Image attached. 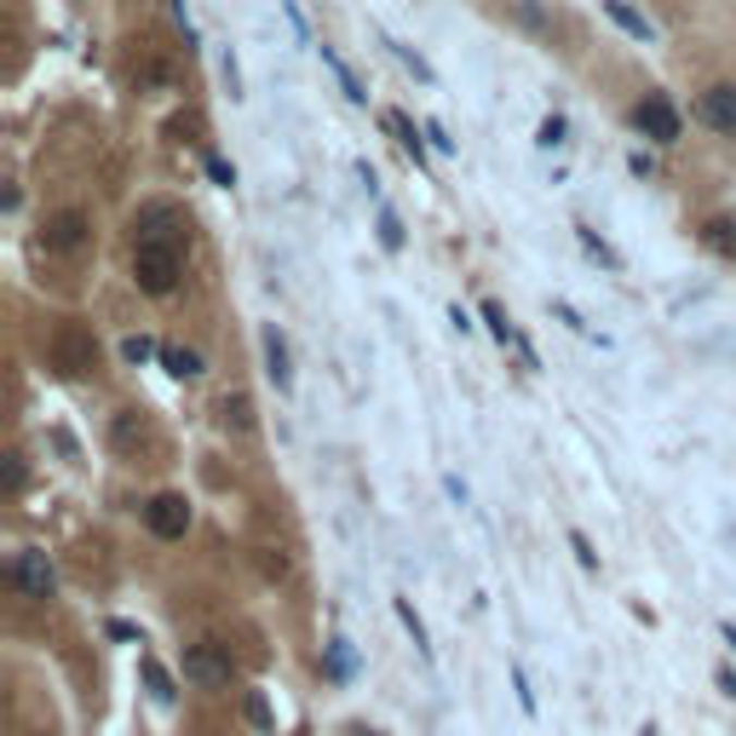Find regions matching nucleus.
Returning <instances> with one entry per match:
<instances>
[{"label":"nucleus","mask_w":736,"mask_h":736,"mask_svg":"<svg viewBox=\"0 0 736 736\" xmlns=\"http://www.w3.org/2000/svg\"><path fill=\"white\" fill-rule=\"evenodd\" d=\"M179 271H184L179 242H133V282H138V294L168 299L179 289Z\"/></svg>","instance_id":"1"},{"label":"nucleus","mask_w":736,"mask_h":736,"mask_svg":"<svg viewBox=\"0 0 736 736\" xmlns=\"http://www.w3.org/2000/svg\"><path fill=\"white\" fill-rule=\"evenodd\" d=\"M47 357H52V368H58V375L87 380L93 368H98V340H93V329H81V322L70 317V322H58V329H52V340H47Z\"/></svg>","instance_id":"2"},{"label":"nucleus","mask_w":736,"mask_h":736,"mask_svg":"<svg viewBox=\"0 0 736 736\" xmlns=\"http://www.w3.org/2000/svg\"><path fill=\"white\" fill-rule=\"evenodd\" d=\"M236 679V657H231V645H219V639H201L184 650V685H196V690H224Z\"/></svg>","instance_id":"3"},{"label":"nucleus","mask_w":736,"mask_h":736,"mask_svg":"<svg viewBox=\"0 0 736 736\" xmlns=\"http://www.w3.org/2000/svg\"><path fill=\"white\" fill-rule=\"evenodd\" d=\"M7 581L24 592V599H35V604H47L52 599V587H58V569H52V559L47 552H35V547H24L17 559L7 564Z\"/></svg>","instance_id":"4"},{"label":"nucleus","mask_w":736,"mask_h":736,"mask_svg":"<svg viewBox=\"0 0 736 736\" xmlns=\"http://www.w3.org/2000/svg\"><path fill=\"white\" fill-rule=\"evenodd\" d=\"M145 529L156 541H184L191 536V501L184 495H150L145 501Z\"/></svg>","instance_id":"5"},{"label":"nucleus","mask_w":736,"mask_h":736,"mask_svg":"<svg viewBox=\"0 0 736 736\" xmlns=\"http://www.w3.org/2000/svg\"><path fill=\"white\" fill-rule=\"evenodd\" d=\"M87 236H93V219L81 208H58V213H47V224H40V242H47L52 254H81Z\"/></svg>","instance_id":"6"},{"label":"nucleus","mask_w":736,"mask_h":736,"mask_svg":"<svg viewBox=\"0 0 736 736\" xmlns=\"http://www.w3.org/2000/svg\"><path fill=\"white\" fill-rule=\"evenodd\" d=\"M633 127L645 138H657V145H673V138H679V110H673L662 93H645L639 105H633Z\"/></svg>","instance_id":"7"},{"label":"nucleus","mask_w":736,"mask_h":736,"mask_svg":"<svg viewBox=\"0 0 736 736\" xmlns=\"http://www.w3.org/2000/svg\"><path fill=\"white\" fill-rule=\"evenodd\" d=\"M697 121L713 133L736 138V81H713V87L697 98Z\"/></svg>","instance_id":"8"},{"label":"nucleus","mask_w":736,"mask_h":736,"mask_svg":"<svg viewBox=\"0 0 736 736\" xmlns=\"http://www.w3.org/2000/svg\"><path fill=\"white\" fill-rule=\"evenodd\" d=\"M184 224H191V219H184L173 201H145L138 219H133V231H138V242H179Z\"/></svg>","instance_id":"9"},{"label":"nucleus","mask_w":736,"mask_h":736,"mask_svg":"<svg viewBox=\"0 0 736 736\" xmlns=\"http://www.w3.org/2000/svg\"><path fill=\"white\" fill-rule=\"evenodd\" d=\"M265 375L277 380V392H294V363H289V340L277 329H265Z\"/></svg>","instance_id":"10"},{"label":"nucleus","mask_w":736,"mask_h":736,"mask_svg":"<svg viewBox=\"0 0 736 736\" xmlns=\"http://www.w3.org/2000/svg\"><path fill=\"white\" fill-rule=\"evenodd\" d=\"M604 12H610V24H616V29H627L633 40H657V29H650V17H645V12H633L627 0H604Z\"/></svg>","instance_id":"11"},{"label":"nucleus","mask_w":736,"mask_h":736,"mask_svg":"<svg viewBox=\"0 0 736 736\" xmlns=\"http://www.w3.org/2000/svg\"><path fill=\"white\" fill-rule=\"evenodd\" d=\"M392 610H397V622H403V633H408V639H415V650H420V657H426V662H432V657H438V650H432V633H426V622L415 616V604H408V599H392Z\"/></svg>","instance_id":"12"},{"label":"nucleus","mask_w":736,"mask_h":736,"mask_svg":"<svg viewBox=\"0 0 736 736\" xmlns=\"http://www.w3.org/2000/svg\"><path fill=\"white\" fill-rule=\"evenodd\" d=\"M702 248H713L720 259H736V219H708L702 224Z\"/></svg>","instance_id":"13"},{"label":"nucleus","mask_w":736,"mask_h":736,"mask_svg":"<svg viewBox=\"0 0 736 736\" xmlns=\"http://www.w3.org/2000/svg\"><path fill=\"white\" fill-rule=\"evenodd\" d=\"M161 368H168L173 380H196L201 375V352H191V345H168V352H161Z\"/></svg>","instance_id":"14"},{"label":"nucleus","mask_w":736,"mask_h":736,"mask_svg":"<svg viewBox=\"0 0 736 736\" xmlns=\"http://www.w3.org/2000/svg\"><path fill=\"white\" fill-rule=\"evenodd\" d=\"M138 673H145V685H150V697H156V702H173V697H179L173 673H168V667H161L156 657H138Z\"/></svg>","instance_id":"15"},{"label":"nucleus","mask_w":736,"mask_h":736,"mask_svg":"<svg viewBox=\"0 0 736 736\" xmlns=\"http://www.w3.org/2000/svg\"><path fill=\"white\" fill-rule=\"evenodd\" d=\"M576 236H581V248H587L592 259H599V265H604V271H622V254H616V248H610V242H604L599 231H592V224H576Z\"/></svg>","instance_id":"16"},{"label":"nucleus","mask_w":736,"mask_h":736,"mask_svg":"<svg viewBox=\"0 0 736 736\" xmlns=\"http://www.w3.org/2000/svg\"><path fill=\"white\" fill-rule=\"evenodd\" d=\"M385 127H392V133H397V145H403L408 156H415V161H426V145H420V127H415V121H408L403 110H392V115H385Z\"/></svg>","instance_id":"17"},{"label":"nucleus","mask_w":736,"mask_h":736,"mask_svg":"<svg viewBox=\"0 0 736 736\" xmlns=\"http://www.w3.org/2000/svg\"><path fill=\"white\" fill-rule=\"evenodd\" d=\"M219 420L231 426V432H254V403L242 397V392H236V397H224V403H219Z\"/></svg>","instance_id":"18"},{"label":"nucleus","mask_w":736,"mask_h":736,"mask_svg":"<svg viewBox=\"0 0 736 736\" xmlns=\"http://www.w3.org/2000/svg\"><path fill=\"white\" fill-rule=\"evenodd\" d=\"M145 438H150L145 415H138V408H121V415H115V443H121V449H133V443H145Z\"/></svg>","instance_id":"19"},{"label":"nucleus","mask_w":736,"mask_h":736,"mask_svg":"<svg viewBox=\"0 0 736 736\" xmlns=\"http://www.w3.org/2000/svg\"><path fill=\"white\" fill-rule=\"evenodd\" d=\"M483 322H489V334H495L501 345H518V329H513V317H506V311H501L495 299L483 305Z\"/></svg>","instance_id":"20"},{"label":"nucleus","mask_w":736,"mask_h":736,"mask_svg":"<svg viewBox=\"0 0 736 736\" xmlns=\"http://www.w3.org/2000/svg\"><path fill=\"white\" fill-rule=\"evenodd\" d=\"M322 58H329V64H334V75H340V87H345V98H352V105H363V98H368V93L357 87V75H352V70H345V58H340L334 47H322Z\"/></svg>","instance_id":"21"},{"label":"nucleus","mask_w":736,"mask_h":736,"mask_svg":"<svg viewBox=\"0 0 736 736\" xmlns=\"http://www.w3.org/2000/svg\"><path fill=\"white\" fill-rule=\"evenodd\" d=\"M242 708H248V720H254V731H277V720H271V702L259 697V690H248L242 697Z\"/></svg>","instance_id":"22"},{"label":"nucleus","mask_w":736,"mask_h":736,"mask_svg":"<svg viewBox=\"0 0 736 736\" xmlns=\"http://www.w3.org/2000/svg\"><path fill=\"white\" fill-rule=\"evenodd\" d=\"M329 673L334 679H352V650H345V639H329Z\"/></svg>","instance_id":"23"},{"label":"nucleus","mask_w":736,"mask_h":736,"mask_svg":"<svg viewBox=\"0 0 736 736\" xmlns=\"http://www.w3.org/2000/svg\"><path fill=\"white\" fill-rule=\"evenodd\" d=\"M564 138H569V121H564V115H547V121H541V145H547V150H559Z\"/></svg>","instance_id":"24"},{"label":"nucleus","mask_w":736,"mask_h":736,"mask_svg":"<svg viewBox=\"0 0 736 736\" xmlns=\"http://www.w3.org/2000/svg\"><path fill=\"white\" fill-rule=\"evenodd\" d=\"M380 242H385L392 254L403 248V224H397V213H392V208H380Z\"/></svg>","instance_id":"25"},{"label":"nucleus","mask_w":736,"mask_h":736,"mask_svg":"<svg viewBox=\"0 0 736 736\" xmlns=\"http://www.w3.org/2000/svg\"><path fill=\"white\" fill-rule=\"evenodd\" d=\"M569 547H576V559H581V569H599V552H592V541L581 536V529H569Z\"/></svg>","instance_id":"26"},{"label":"nucleus","mask_w":736,"mask_h":736,"mask_svg":"<svg viewBox=\"0 0 736 736\" xmlns=\"http://www.w3.org/2000/svg\"><path fill=\"white\" fill-rule=\"evenodd\" d=\"M259 564H265V576H277V581L289 576V559H282L277 547H259Z\"/></svg>","instance_id":"27"},{"label":"nucleus","mask_w":736,"mask_h":736,"mask_svg":"<svg viewBox=\"0 0 736 736\" xmlns=\"http://www.w3.org/2000/svg\"><path fill=\"white\" fill-rule=\"evenodd\" d=\"M121 357H127V363H145V357H156V345H150L145 334H133L127 345H121Z\"/></svg>","instance_id":"28"},{"label":"nucleus","mask_w":736,"mask_h":736,"mask_svg":"<svg viewBox=\"0 0 736 736\" xmlns=\"http://www.w3.org/2000/svg\"><path fill=\"white\" fill-rule=\"evenodd\" d=\"M392 52H397V58H403V64H408V70H415L420 81H432V64H426V58H420L415 47H392Z\"/></svg>","instance_id":"29"},{"label":"nucleus","mask_w":736,"mask_h":736,"mask_svg":"<svg viewBox=\"0 0 736 736\" xmlns=\"http://www.w3.org/2000/svg\"><path fill=\"white\" fill-rule=\"evenodd\" d=\"M208 179H213V184H224V191H231V184H236V168H231V161H219V156H208Z\"/></svg>","instance_id":"30"},{"label":"nucleus","mask_w":736,"mask_h":736,"mask_svg":"<svg viewBox=\"0 0 736 736\" xmlns=\"http://www.w3.org/2000/svg\"><path fill=\"white\" fill-rule=\"evenodd\" d=\"M513 690H518V708H524V713H536V690H529L524 667H513Z\"/></svg>","instance_id":"31"},{"label":"nucleus","mask_w":736,"mask_h":736,"mask_svg":"<svg viewBox=\"0 0 736 736\" xmlns=\"http://www.w3.org/2000/svg\"><path fill=\"white\" fill-rule=\"evenodd\" d=\"M7 489H12V495H17V489H24V455H17V449L7 455Z\"/></svg>","instance_id":"32"},{"label":"nucleus","mask_w":736,"mask_h":736,"mask_svg":"<svg viewBox=\"0 0 736 736\" xmlns=\"http://www.w3.org/2000/svg\"><path fill=\"white\" fill-rule=\"evenodd\" d=\"M552 311H559V322H569V329H576V334H587V322H581V311H576V305H552Z\"/></svg>","instance_id":"33"},{"label":"nucleus","mask_w":736,"mask_h":736,"mask_svg":"<svg viewBox=\"0 0 736 736\" xmlns=\"http://www.w3.org/2000/svg\"><path fill=\"white\" fill-rule=\"evenodd\" d=\"M110 639H127V645H145V639H138V627H127V622H110Z\"/></svg>","instance_id":"34"},{"label":"nucleus","mask_w":736,"mask_h":736,"mask_svg":"<svg viewBox=\"0 0 736 736\" xmlns=\"http://www.w3.org/2000/svg\"><path fill=\"white\" fill-rule=\"evenodd\" d=\"M713 685H720L725 697H736V673H731V667H720V673H713Z\"/></svg>","instance_id":"35"},{"label":"nucleus","mask_w":736,"mask_h":736,"mask_svg":"<svg viewBox=\"0 0 736 736\" xmlns=\"http://www.w3.org/2000/svg\"><path fill=\"white\" fill-rule=\"evenodd\" d=\"M725 645H731V650H736V627H731V622H725Z\"/></svg>","instance_id":"36"},{"label":"nucleus","mask_w":736,"mask_h":736,"mask_svg":"<svg viewBox=\"0 0 736 736\" xmlns=\"http://www.w3.org/2000/svg\"><path fill=\"white\" fill-rule=\"evenodd\" d=\"M639 736H662V731H657V725H645V731H639Z\"/></svg>","instance_id":"37"}]
</instances>
